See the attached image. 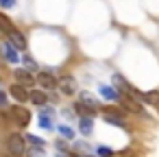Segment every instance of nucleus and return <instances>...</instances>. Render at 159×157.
I'll list each match as a JSON object with an SVG mask.
<instances>
[{
  "label": "nucleus",
  "mask_w": 159,
  "mask_h": 157,
  "mask_svg": "<svg viewBox=\"0 0 159 157\" xmlns=\"http://www.w3.org/2000/svg\"><path fill=\"white\" fill-rule=\"evenodd\" d=\"M7 148H9V153H11L13 157L24 155V137H22V135H18V133L9 135V137H7Z\"/></svg>",
  "instance_id": "f257e3e1"
},
{
  "label": "nucleus",
  "mask_w": 159,
  "mask_h": 157,
  "mask_svg": "<svg viewBox=\"0 0 159 157\" xmlns=\"http://www.w3.org/2000/svg\"><path fill=\"white\" fill-rule=\"evenodd\" d=\"M0 50H2V57H5V61H9V63H18L20 61V55H18V48L11 44V42H5L2 46H0Z\"/></svg>",
  "instance_id": "f03ea898"
},
{
  "label": "nucleus",
  "mask_w": 159,
  "mask_h": 157,
  "mask_svg": "<svg viewBox=\"0 0 159 157\" xmlns=\"http://www.w3.org/2000/svg\"><path fill=\"white\" fill-rule=\"evenodd\" d=\"M11 118L20 124V127H26L29 122H31V113H29V109H24V107H13V111H11Z\"/></svg>",
  "instance_id": "7ed1b4c3"
},
{
  "label": "nucleus",
  "mask_w": 159,
  "mask_h": 157,
  "mask_svg": "<svg viewBox=\"0 0 159 157\" xmlns=\"http://www.w3.org/2000/svg\"><path fill=\"white\" fill-rule=\"evenodd\" d=\"M9 92H11V96H13L18 103H26V100H31V92H26V87L20 85V83H13Z\"/></svg>",
  "instance_id": "20e7f679"
},
{
  "label": "nucleus",
  "mask_w": 159,
  "mask_h": 157,
  "mask_svg": "<svg viewBox=\"0 0 159 157\" xmlns=\"http://www.w3.org/2000/svg\"><path fill=\"white\" fill-rule=\"evenodd\" d=\"M57 87H61V92L63 94H68V96H72L74 92H76V81H74V76H61L59 79V85Z\"/></svg>",
  "instance_id": "39448f33"
},
{
  "label": "nucleus",
  "mask_w": 159,
  "mask_h": 157,
  "mask_svg": "<svg viewBox=\"0 0 159 157\" xmlns=\"http://www.w3.org/2000/svg\"><path fill=\"white\" fill-rule=\"evenodd\" d=\"M16 81L20 85H24V87H33V83H35L31 70H16Z\"/></svg>",
  "instance_id": "423d86ee"
},
{
  "label": "nucleus",
  "mask_w": 159,
  "mask_h": 157,
  "mask_svg": "<svg viewBox=\"0 0 159 157\" xmlns=\"http://www.w3.org/2000/svg\"><path fill=\"white\" fill-rule=\"evenodd\" d=\"M37 83H39L42 87H46V90H52V87H57V85H59V81H57V79H55L50 72H39Z\"/></svg>",
  "instance_id": "0eeeda50"
},
{
  "label": "nucleus",
  "mask_w": 159,
  "mask_h": 157,
  "mask_svg": "<svg viewBox=\"0 0 159 157\" xmlns=\"http://www.w3.org/2000/svg\"><path fill=\"white\" fill-rule=\"evenodd\" d=\"M102 116H105V120H107L109 124H113V127H124V118H122L120 113H116V111H111V109H105Z\"/></svg>",
  "instance_id": "6e6552de"
},
{
  "label": "nucleus",
  "mask_w": 159,
  "mask_h": 157,
  "mask_svg": "<svg viewBox=\"0 0 159 157\" xmlns=\"http://www.w3.org/2000/svg\"><path fill=\"white\" fill-rule=\"evenodd\" d=\"M52 120H55L52 109H42V113H39V124H42L44 129H52Z\"/></svg>",
  "instance_id": "1a4fd4ad"
},
{
  "label": "nucleus",
  "mask_w": 159,
  "mask_h": 157,
  "mask_svg": "<svg viewBox=\"0 0 159 157\" xmlns=\"http://www.w3.org/2000/svg\"><path fill=\"white\" fill-rule=\"evenodd\" d=\"M16 31V26H13V22L5 16V13H0V33H5V35H11Z\"/></svg>",
  "instance_id": "9d476101"
},
{
  "label": "nucleus",
  "mask_w": 159,
  "mask_h": 157,
  "mask_svg": "<svg viewBox=\"0 0 159 157\" xmlns=\"http://www.w3.org/2000/svg\"><path fill=\"white\" fill-rule=\"evenodd\" d=\"M9 39H11V44H13L18 50H24V48H26V39H24V35H22L20 31H13V33L9 35Z\"/></svg>",
  "instance_id": "9b49d317"
},
{
  "label": "nucleus",
  "mask_w": 159,
  "mask_h": 157,
  "mask_svg": "<svg viewBox=\"0 0 159 157\" xmlns=\"http://www.w3.org/2000/svg\"><path fill=\"white\" fill-rule=\"evenodd\" d=\"M81 105L89 107L92 111H96V109H98V100H96V98H94L89 92H83V94H81Z\"/></svg>",
  "instance_id": "f8f14e48"
},
{
  "label": "nucleus",
  "mask_w": 159,
  "mask_h": 157,
  "mask_svg": "<svg viewBox=\"0 0 159 157\" xmlns=\"http://www.w3.org/2000/svg\"><path fill=\"white\" fill-rule=\"evenodd\" d=\"M46 100H48V96H46L42 90H35V92H31V103H33V105H39V107H44V105H46Z\"/></svg>",
  "instance_id": "ddd939ff"
},
{
  "label": "nucleus",
  "mask_w": 159,
  "mask_h": 157,
  "mask_svg": "<svg viewBox=\"0 0 159 157\" xmlns=\"http://www.w3.org/2000/svg\"><path fill=\"white\" fill-rule=\"evenodd\" d=\"M100 94H102V98H107V100H118V98H120V92H116V90L109 87V85H102V87H100Z\"/></svg>",
  "instance_id": "4468645a"
},
{
  "label": "nucleus",
  "mask_w": 159,
  "mask_h": 157,
  "mask_svg": "<svg viewBox=\"0 0 159 157\" xmlns=\"http://www.w3.org/2000/svg\"><path fill=\"white\" fill-rule=\"evenodd\" d=\"M79 127H81V131H83L85 135H89V133H92V127H94V124H92V116H83L81 122H79Z\"/></svg>",
  "instance_id": "2eb2a0df"
},
{
  "label": "nucleus",
  "mask_w": 159,
  "mask_h": 157,
  "mask_svg": "<svg viewBox=\"0 0 159 157\" xmlns=\"http://www.w3.org/2000/svg\"><path fill=\"white\" fill-rule=\"evenodd\" d=\"M26 157H44V146H31L29 150H26Z\"/></svg>",
  "instance_id": "dca6fc26"
},
{
  "label": "nucleus",
  "mask_w": 159,
  "mask_h": 157,
  "mask_svg": "<svg viewBox=\"0 0 159 157\" xmlns=\"http://www.w3.org/2000/svg\"><path fill=\"white\" fill-rule=\"evenodd\" d=\"M144 100L157 105V103H159V92H146V94H144Z\"/></svg>",
  "instance_id": "f3484780"
},
{
  "label": "nucleus",
  "mask_w": 159,
  "mask_h": 157,
  "mask_svg": "<svg viewBox=\"0 0 159 157\" xmlns=\"http://www.w3.org/2000/svg\"><path fill=\"white\" fill-rule=\"evenodd\" d=\"M59 133H61L63 137H68V140H72V137H74V131H72L70 127H66V124H61V127H59Z\"/></svg>",
  "instance_id": "a211bd4d"
},
{
  "label": "nucleus",
  "mask_w": 159,
  "mask_h": 157,
  "mask_svg": "<svg viewBox=\"0 0 159 157\" xmlns=\"http://www.w3.org/2000/svg\"><path fill=\"white\" fill-rule=\"evenodd\" d=\"M24 63H26V70H31V72H33V70H37V63H35V61H33L29 55L24 57Z\"/></svg>",
  "instance_id": "6ab92c4d"
},
{
  "label": "nucleus",
  "mask_w": 159,
  "mask_h": 157,
  "mask_svg": "<svg viewBox=\"0 0 159 157\" xmlns=\"http://www.w3.org/2000/svg\"><path fill=\"white\" fill-rule=\"evenodd\" d=\"M26 140H29L31 144H37V146H44V142H42V137H37V135H29Z\"/></svg>",
  "instance_id": "aec40b11"
},
{
  "label": "nucleus",
  "mask_w": 159,
  "mask_h": 157,
  "mask_svg": "<svg viewBox=\"0 0 159 157\" xmlns=\"http://www.w3.org/2000/svg\"><path fill=\"white\" fill-rule=\"evenodd\" d=\"M98 155H100V157H113V150H109V148H102V146H100V148H98Z\"/></svg>",
  "instance_id": "412c9836"
},
{
  "label": "nucleus",
  "mask_w": 159,
  "mask_h": 157,
  "mask_svg": "<svg viewBox=\"0 0 159 157\" xmlns=\"http://www.w3.org/2000/svg\"><path fill=\"white\" fill-rule=\"evenodd\" d=\"M0 7L11 9V7H16V0H0Z\"/></svg>",
  "instance_id": "4be33fe9"
},
{
  "label": "nucleus",
  "mask_w": 159,
  "mask_h": 157,
  "mask_svg": "<svg viewBox=\"0 0 159 157\" xmlns=\"http://www.w3.org/2000/svg\"><path fill=\"white\" fill-rule=\"evenodd\" d=\"M5 105H7V96L0 92V107H5Z\"/></svg>",
  "instance_id": "5701e85b"
},
{
  "label": "nucleus",
  "mask_w": 159,
  "mask_h": 157,
  "mask_svg": "<svg viewBox=\"0 0 159 157\" xmlns=\"http://www.w3.org/2000/svg\"><path fill=\"white\" fill-rule=\"evenodd\" d=\"M118 157H131V150H124V153H120Z\"/></svg>",
  "instance_id": "b1692460"
},
{
  "label": "nucleus",
  "mask_w": 159,
  "mask_h": 157,
  "mask_svg": "<svg viewBox=\"0 0 159 157\" xmlns=\"http://www.w3.org/2000/svg\"><path fill=\"white\" fill-rule=\"evenodd\" d=\"M68 157H79V155H72V153H70V155H68Z\"/></svg>",
  "instance_id": "393cba45"
}]
</instances>
